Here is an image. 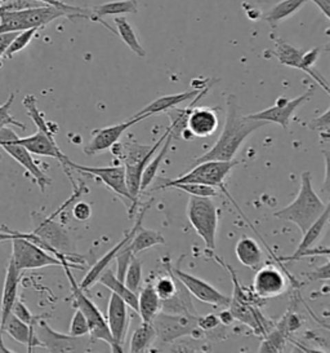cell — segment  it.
I'll use <instances>...</instances> for the list:
<instances>
[{"label":"cell","instance_id":"obj_1","mask_svg":"<svg viewBox=\"0 0 330 353\" xmlns=\"http://www.w3.org/2000/svg\"><path fill=\"white\" fill-rule=\"evenodd\" d=\"M226 104V119L219 139L212 149L196 159V163L206 161H232L244 140L263 125H268L265 121H257L248 115L240 114L235 94L227 96Z\"/></svg>","mask_w":330,"mask_h":353},{"label":"cell","instance_id":"obj_2","mask_svg":"<svg viewBox=\"0 0 330 353\" xmlns=\"http://www.w3.org/2000/svg\"><path fill=\"white\" fill-rule=\"evenodd\" d=\"M328 208L329 203H324L312 188L311 172L305 171L300 175V187L296 199L274 215L281 220L294 223L303 234Z\"/></svg>","mask_w":330,"mask_h":353},{"label":"cell","instance_id":"obj_3","mask_svg":"<svg viewBox=\"0 0 330 353\" xmlns=\"http://www.w3.org/2000/svg\"><path fill=\"white\" fill-rule=\"evenodd\" d=\"M63 270H65V273H66L69 282H70V286H72L75 307L85 316L88 325H89V339H91V343H94L96 341H102V342L110 345L113 352H123V348L119 347L113 341V335H111V332H110L109 325H107V321L104 320L101 311L84 294V290L80 289L79 283L74 279L72 268L65 265Z\"/></svg>","mask_w":330,"mask_h":353},{"label":"cell","instance_id":"obj_4","mask_svg":"<svg viewBox=\"0 0 330 353\" xmlns=\"http://www.w3.org/2000/svg\"><path fill=\"white\" fill-rule=\"evenodd\" d=\"M156 342L160 345L172 344L177 339L192 336L201 338L204 332L197 327V314L159 312L153 319Z\"/></svg>","mask_w":330,"mask_h":353},{"label":"cell","instance_id":"obj_5","mask_svg":"<svg viewBox=\"0 0 330 353\" xmlns=\"http://www.w3.org/2000/svg\"><path fill=\"white\" fill-rule=\"evenodd\" d=\"M187 218L204 241L206 249L213 252L216 250L218 210L212 198L191 196L187 203Z\"/></svg>","mask_w":330,"mask_h":353},{"label":"cell","instance_id":"obj_6","mask_svg":"<svg viewBox=\"0 0 330 353\" xmlns=\"http://www.w3.org/2000/svg\"><path fill=\"white\" fill-rule=\"evenodd\" d=\"M236 165L235 161H206L196 163V166L181 176L175 177L172 180H166L164 184L156 188L165 189L170 188L175 184H186V183H196V184H204L209 187H214L218 189H223V183L231 172V170Z\"/></svg>","mask_w":330,"mask_h":353},{"label":"cell","instance_id":"obj_7","mask_svg":"<svg viewBox=\"0 0 330 353\" xmlns=\"http://www.w3.org/2000/svg\"><path fill=\"white\" fill-rule=\"evenodd\" d=\"M29 239V233H22L12 239V260L17 270H29L45 267H63L61 260L57 259L48 251L41 249Z\"/></svg>","mask_w":330,"mask_h":353},{"label":"cell","instance_id":"obj_8","mask_svg":"<svg viewBox=\"0 0 330 353\" xmlns=\"http://www.w3.org/2000/svg\"><path fill=\"white\" fill-rule=\"evenodd\" d=\"M17 134L10 130L8 125L0 128V146L30 174L34 181L41 188V192H45V188L52 184L51 177L38 166L30 152L17 143Z\"/></svg>","mask_w":330,"mask_h":353},{"label":"cell","instance_id":"obj_9","mask_svg":"<svg viewBox=\"0 0 330 353\" xmlns=\"http://www.w3.org/2000/svg\"><path fill=\"white\" fill-rule=\"evenodd\" d=\"M35 332L41 344V348L50 352H84L88 351L91 339L89 336H72L53 330L44 319L34 325Z\"/></svg>","mask_w":330,"mask_h":353},{"label":"cell","instance_id":"obj_10","mask_svg":"<svg viewBox=\"0 0 330 353\" xmlns=\"http://www.w3.org/2000/svg\"><path fill=\"white\" fill-rule=\"evenodd\" d=\"M69 168L75 170L78 172L82 174H88L93 176L100 179L106 184V187L111 189L113 193H116L119 197L123 198L125 201H129L132 203V208L129 211V215L132 216V208H133V199L131 197V194L128 193V189L125 185V168L124 166H113V167H87L78 165L75 162H72L69 158L67 163H66V174L69 172Z\"/></svg>","mask_w":330,"mask_h":353},{"label":"cell","instance_id":"obj_11","mask_svg":"<svg viewBox=\"0 0 330 353\" xmlns=\"http://www.w3.org/2000/svg\"><path fill=\"white\" fill-rule=\"evenodd\" d=\"M314 94H315V87L312 85L305 94H300L296 99L289 100L287 97H280L276 100V104L274 105L272 108H267L262 112L253 113L248 117L257 119V121H265L267 123H276V125H281L283 128H288L290 119L297 112V109L305 103H307Z\"/></svg>","mask_w":330,"mask_h":353},{"label":"cell","instance_id":"obj_12","mask_svg":"<svg viewBox=\"0 0 330 353\" xmlns=\"http://www.w3.org/2000/svg\"><path fill=\"white\" fill-rule=\"evenodd\" d=\"M172 270L177 276V279L185 285L186 289L197 301L210 304L213 307H223V308L228 307L231 296H227L225 294H222L221 291L217 290L216 288H213L206 281L179 270L178 265L177 267L172 265Z\"/></svg>","mask_w":330,"mask_h":353},{"label":"cell","instance_id":"obj_13","mask_svg":"<svg viewBox=\"0 0 330 353\" xmlns=\"http://www.w3.org/2000/svg\"><path fill=\"white\" fill-rule=\"evenodd\" d=\"M288 289L287 277L275 267L265 265L257 270L252 290L262 301L278 298Z\"/></svg>","mask_w":330,"mask_h":353},{"label":"cell","instance_id":"obj_14","mask_svg":"<svg viewBox=\"0 0 330 353\" xmlns=\"http://www.w3.org/2000/svg\"><path fill=\"white\" fill-rule=\"evenodd\" d=\"M17 143L25 146L31 154L41 157H52L66 168L69 157L65 156L54 140V132L38 130L34 135L28 137H17Z\"/></svg>","mask_w":330,"mask_h":353},{"label":"cell","instance_id":"obj_15","mask_svg":"<svg viewBox=\"0 0 330 353\" xmlns=\"http://www.w3.org/2000/svg\"><path fill=\"white\" fill-rule=\"evenodd\" d=\"M141 118H129L123 123L104 127V128H98L92 132V139L91 141L84 146L82 152L87 156H96L98 153H102L104 150L110 149L113 144L119 141L124 132L131 128L132 125L141 122Z\"/></svg>","mask_w":330,"mask_h":353},{"label":"cell","instance_id":"obj_16","mask_svg":"<svg viewBox=\"0 0 330 353\" xmlns=\"http://www.w3.org/2000/svg\"><path fill=\"white\" fill-rule=\"evenodd\" d=\"M219 125L216 109L206 106H194L187 121V130L184 132V140H192L195 137H208L217 131Z\"/></svg>","mask_w":330,"mask_h":353},{"label":"cell","instance_id":"obj_17","mask_svg":"<svg viewBox=\"0 0 330 353\" xmlns=\"http://www.w3.org/2000/svg\"><path fill=\"white\" fill-rule=\"evenodd\" d=\"M147 208H148V205L144 206V208L141 210V212L137 215L133 228L131 229V230H128V232L125 233L123 239H122L116 246H113V249L110 250L104 256H102L101 259L98 260L91 270H88V273H87L85 277L82 279V283H79L80 289H82V290H88L91 286H93V285L97 282V280H98L100 274H101L103 270L109 267V264L115 259V255L118 254V251L122 249L123 246H125L126 243L131 242V239H133L134 233L137 232V229L142 225V219H144V212L147 211Z\"/></svg>","mask_w":330,"mask_h":353},{"label":"cell","instance_id":"obj_18","mask_svg":"<svg viewBox=\"0 0 330 353\" xmlns=\"http://www.w3.org/2000/svg\"><path fill=\"white\" fill-rule=\"evenodd\" d=\"M107 325L115 343L123 348L128 326V305L113 292L107 305Z\"/></svg>","mask_w":330,"mask_h":353},{"label":"cell","instance_id":"obj_19","mask_svg":"<svg viewBox=\"0 0 330 353\" xmlns=\"http://www.w3.org/2000/svg\"><path fill=\"white\" fill-rule=\"evenodd\" d=\"M166 136H168V130L154 145H142L138 143H116L110 149L113 156L123 162L124 166H132V165L140 163L148 154H154L155 152L162 146Z\"/></svg>","mask_w":330,"mask_h":353},{"label":"cell","instance_id":"obj_20","mask_svg":"<svg viewBox=\"0 0 330 353\" xmlns=\"http://www.w3.org/2000/svg\"><path fill=\"white\" fill-rule=\"evenodd\" d=\"M21 270H17L12 258L8 263L4 288L1 294V303H0V326L6 322L10 316L13 304L19 299V286H20Z\"/></svg>","mask_w":330,"mask_h":353},{"label":"cell","instance_id":"obj_21","mask_svg":"<svg viewBox=\"0 0 330 353\" xmlns=\"http://www.w3.org/2000/svg\"><path fill=\"white\" fill-rule=\"evenodd\" d=\"M206 88H196V90H190V91H186V92H182V94L162 96V97L154 100L153 103H150L142 110H140L138 113H135L132 118H141L144 121V119L151 117V115L165 113L166 110L175 108L177 105L182 104V103H186V101H190V100H194L196 96L201 94V91L206 90Z\"/></svg>","mask_w":330,"mask_h":353},{"label":"cell","instance_id":"obj_22","mask_svg":"<svg viewBox=\"0 0 330 353\" xmlns=\"http://www.w3.org/2000/svg\"><path fill=\"white\" fill-rule=\"evenodd\" d=\"M0 332H7L10 338H13L16 342L26 345L29 351H31L32 348L41 347L34 326L21 321L12 313L7 317L6 322L0 326Z\"/></svg>","mask_w":330,"mask_h":353},{"label":"cell","instance_id":"obj_23","mask_svg":"<svg viewBox=\"0 0 330 353\" xmlns=\"http://www.w3.org/2000/svg\"><path fill=\"white\" fill-rule=\"evenodd\" d=\"M137 12H138V4L135 0H115V1H107L103 4L94 6L92 10H89V17H91L89 20L102 22L104 26L109 28V25L102 21L103 17H107V16L116 17V16H123L126 13H137Z\"/></svg>","mask_w":330,"mask_h":353},{"label":"cell","instance_id":"obj_24","mask_svg":"<svg viewBox=\"0 0 330 353\" xmlns=\"http://www.w3.org/2000/svg\"><path fill=\"white\" fill-rule=\"evenodd\" d=\"M209 90V87H206V90L201 91V94L196 96L194 101L188 105L187 108H172L169 110L165 112V114L168 115L169 121H170V125L166 128L169 131V135L172 136V140H178L182 139V135L187 130V121H188V115L191 113V109L195 106L196 103L203 97V94H206Z\"/></svg>","mask_w":330,"mask_h":353},{"label":"cell","instance_id":"obj_25","mask_svg":"<svg viewBox=\"0 0 330 353\" xmlns=\"http://www.w3.org/2000/svg\"><path fill=\"white\" fill-rule=\"evenodd\" d=\"M235 252L239 261L250 270H257L258 267L262 264L263 252L257 242L250 237L243 236L239 239L235 246Z\"/></svg>","mask_w":330,"mask_h":353},{"label":"cell","instance_id":"obj_26","mask_svg":"<svg viewBox=\"0 0 330 353\" xmlns=\"http://www.w3.org/2000/svg\"><path fill=\"white\" fill-rule=\"evenodd\" d=\"M97 282H100L103 286H106L111 292L116 294L118 296H120L125 304L128 307H131L133 311H138V296L137 292L129 290L123 281L118 280L116 276L113 274V270H104L102 273L100 274Z\"/></svg>","mask_w":330,"mask_h":353},{"label":"cell","instance_id":"obj_27","mask_svg":"<svg viewBox=\"0 0 330 353\" xmlns=\"http://www.w3.org/2000/svg\"><path fill=\"white\" fill-rule=\"evenodd\" d=\"M162 301L155 291L153 283H147L138 296V311L142 322H151L155 316L160 312Z\"/></svg>","mask_w":330,"mask_h":353},{"label":"cell","instance_id":"obj_28","mask_svg":"<svg viewBox=\"0 0 330 353\" xmlns=\"http://www.w3.org/2000/svg\"><path fill=\"white\" fill-rule=\"evenodd\" d=\"M272 39L275 41V47H276V50L272 53L278 59V63L289 66V68L299 69L306 73V68L303 65V52L298 48L293 47L292 44L284 42L280 38L272 37Z\"/></svg>","mask_w":330,"mask_h":353},{"label":"cell","instance_id":"obj_29","mask_svg":"<svg viewBox=\"0 0 330 353\" xmlns=\"http://www.w3.org/2000/svg\"><path fill=\"white\" fill-rule=\"evenodd\" d=\"M157 245H165V239L156 230L146 229L141 225L134 233L133 239L128 243V248L133 255L142 252L144 250L154 248Z\"/></svg>","mask_w":330,"mask_h":353},{"label":"cell","instance_id":"obj_30","mask_svg":"<svg viewBox=\"0 0 330 353\" xmlns=\"http://www.w3.org/2000/svg\"><path fill=\"white\" fill-rule=\"evenodd\" d=\"M309 0H283L274 6L270 11L265 13L263 19L275 29L278 23L293 16L296 12L299 11Z\"/></svg>","mask_w":330,"mask_h":353},{"label":"cell","instance_id":"obj_31","mask_svg":"<svg viewBox=\"0 0 330 353\" xmlns=\"http://www.w3.org/2000/svg\"><path fill=\"white\" fill-rule=\"evenodd\" d=\"M115 26H116V32L118 35L120 37V39L123 41L126 47L138 57H144L146 56V50L142 47V44L138 41L137 34L134 32L133 28L131 26V23L124 16H116L113 19Z\"/></svg>","mask_w":330,"mask_h":353},{"label":"cell","instance_id":"obj_32","mask_svg":"<svg viewBox=\"0 0 330 353\" xmlns=\"http://www.w3.org/2000/svg\"><path fill=\"white\" fill-rule=\"evenodd\" d=\"M328 224H329V208H327L320 215L319 218L316 219L309 225V228L303 233V239L300 241L298 249L294 254H298L300 251L311 249L319 241L320 237L324 234V232L328 228Z\"/></svg>","mask_w":330,"mask_h":353},{"label":"cell","instance_id":"obj_33","mask_svg":"<svg viewBox=\"0 0 330 353\" xmlns=\"http://www.w3.org/2000/svg\"><path fill=\"white\" fill-rule=\"evenodd\" d=\"M172 141H173V140H172V136L169 135V131H168L166 139L163 141L162 146L159 148V149H160L159 153H157L154 158H151V159L147 162L146 167H144V174H142V180H141V192H144V190L147 189V187L154 181L155 176H156V174H157V171H159V167L163 163L165 156L168 154V150H169V146L172 144Z\"/></svg>","mask_w":330,"mask_h":353},{"label":"cell","instance_id":"obj_34","mask_svg":"<svg viewBox=\"0 0 330 353\" xmlns=\"http://www.w3.org/2000/svg\"><path fill=\"white\" fill-rule=\"evenodd\" d=\"M156 334L154 326L151 322H142L133 332L129 351L131 352H144L150 348V345L155 342Z\"/></svg>","mask_w":330,"mask_h":353},{"label":"cell","instance_id":"obj_35","mask_svg":"<svg viewBox=\"0 0 330 353\" xmlns=\"http://www.w3.org/2000/svg\"><path fill=\"white\" fill-rule=\"evenodd\" d=\"M288 335L280 329H271L265 335V341L259 347V352H281L284 351Z\"/></svg>","mask_w":330,"mask_h":353},{"label":"cell","instance_id":"obj_36","mask_svg":"<svg viewBox=\"0 0 330 353\" xmlns=\"http://www.w3.org/2000/svg\"><path fill=\"white\" fill-rule=\"evenodd\" d=\"M39 29H28L23 32H17L16 37L12 39L8 48L6 50V52L3 54L4 59H12L16 53L21 52L22 50H25L29 44H30L32 38L35 37V34L38 32Z\"/></svg>","mask_w":330,"mask_h":353},{"label":"cell","instance_id":"obj_37","mask_svg":"<svg viewBox=\"0 0 330 353\" xmlns=\"http://www.w3.org/2000/svg\"><path fill=\"white\" fill-rule=\"evenodd\" d=\"M141 282H142V261H140L135 258V255H133L128 265V270L125 272L124 283L129 290L137 292L140 290Z\"/></svg>","mask_w":330,"mask_h":353},{"label":"cell","instance_id":"obj_38","mask_svg":"<svg viewBox=\"0 0 330 353\" xmlns=\"http://www.w3.org/2000/svg\"><path fill=\"white\" fill-rule=\"evenodd\" d=\"M173 189H179L182 192H186L190 196H196V197H217L218 196V189L214 187H209L204 184H196V183H186V184H175L172 185Z\"/></svg>","mask_w":330,"mask_h":353},{"label":"cell","instance_id":"obj_39","mask_svg":"<svg viewBox=\"0 0 330 353\" xmlns=\"http://www.w3.org/2000/svg\"><path fill=\"white\" fill-rule=\"evenodd\" d=\"M13 101H14V94H10L7 101L0 105V128L7 125H16L21 130H26V125L10 115V106L13 104Z\"/></svg>","mask_w":330,"mask_h":353},{"label":"cell","instance_id":"obj_40","mask_svg":"<svg viewBox=\"0 0 330 353\" xmlns=\"http://www.w3.org/2000/svg\"><path fill=\"white\" fill-rule=\"evenodd\" d=\"M132 256H133V254H132L131 249L128 248V243L119 250L118 254L115 255V260H116V273H115V276H116L118 280L124 282L125 272L128 270V265L131 263Z\"/></svg>","mask_w":330,"mask_h":353},{"label":"cell","instance_id":"obj_41","mask_svg":"<svg viewBox=\"0 0 330 353\" xmlns=\"http://www.w3.org/2000/svg\"><path fill=\"white\" fill-rule=\"evenodd\" d=\"M69 334L72 336H89V325L82 312L76 308L72 317Z\"/></svg>","mask_w":330,"mask_h":353},{"label":"cell","instance_id":"obj_42","mask_svg":"<svg viewBox=\"0 0 330 353\" xmlns=\"http://www.w3.org/2000/svg\"><path fill=\"white\" fill-rule=\"evenodd\" d=\"M10 313L14 314L21 321H23L25 323H28V325H31V326H34L41 319H44V316H34L31 313L30 310L20 299H17L16 303L13 304V308H12Z\"/></svg>","mask_w":330,"mask_h":353},{"label":"cell","instance_id":"obj_43","mask_svg":"<svg viewBox=\"0 0 330 353\" xmlns=\"http://www.w3.org/2000/svg\"><path fill=\"white\" fill-rule=\"evenodd\" d=\"M35 1H39V3H43V4H47V6L58 7V8L66 10V11L74 12V13L79 14L80 19H88V20L91 19V17H89V10L80 8V7H74V6H70V4L63 3L61 0H35Z\"/></svg>","mask_w":330,"mask_h":353},{"label":"cell","instance_id":"obj_44","mask_svg":"<svg viewBox=\"0 0 330 353\" xmlns=\"http://www.w3.org/2000/svg\"><path fill=\"white\" fill-rule=\"evenodd\" d=\"M221 326L218 316L214 313H209L206 316H197V327L203 332H209L216 330Z\"/></svg>","mask_w":330,"mask_h":353},{"label":"cell","instance_id":"obj_45","mask_svg":"<svg viewBox=\"0 0 330 353\" xmlns=\"http://www.w3.org/2000/svg\"><path fill=\"white\" fill-rule=\"evenodd\" d=\"M329 114L330 110L328 109L324 114L321 115V117H318V118H315V119L309 123V127H311L312 130H318V131H320V135L324 136L327 140L329 139Z\"/></svg>","mask_w":330,"mask_h":353},{"label":"cell","instance_id":"obj_46","mask_svg":"<svg viewBox=\"0 0 330 353\" xmlns=\"http://www.w3.org/2000/svg\"><path fill=\"white\" fill-rule=\"evenodd\" d=\"M318 255H325L329 256V249L328 248H316V249H307L305 251H300L298 254H293L292 256L281 258V261H296V260L307 258V256H318Z\"/></svg>","mask_w":330,"mask_h":353},{"label":"cell","instance_id":"obj_47","mask_svg":"<svg viewBox=\"0 0 330 353\" xmlns=\"http://www.w3.org/2000/svg\"><path fill=\"white\" fill-rule=\"evenodd\" d=\"M72 215L78 221H87L92 216V208L87 202H78L72 208Z\"/></svg>","mask_w":330,"mask_h":353},{"label":"cell","instance_id":"obj_48","mask_svg":"<svg viewBox=\"0 0 330 353\" xmlns=\"http://www.w3.org/2000/svg\"><path fill=\"white\" fill-rule=\"evenodd\" d=\"M329 260H327V263L322 267H319V268H316V270H312V272H309V273H305V276L307 277L309 281H328L329 280Z\"/></svg>","mask_w":330,"mask_h":353},{"label":"cell","instance_id":"obj_49","mask_svg":"<svg viewBox=\"0 0 330 353\" xmlns=\"http://www.w3.org/2000/svg\"><path fill=\"white\" fill-rule=\"evenodd\" d=\"M17 32H6V34H0V57H3V54L6 52V50L8 48L12 39L16 37Z\"/></svg>","mask_w":330,"mask_h":353},{"label":"cell","instance_id":"obj_50","mask_svg":"<svg viewBox=\"0 0 330 353\" xmlns=\"http://www.w3.org/2000/svg\"><path fill=\"white\" fill-rule=\"evenodd\" d=\"M218 320L221 322V325H223V326H231L234 321H235V317H234V314L231 313V311L226 308V310H223L222 312H219L218 314Z\"/></svg>","mask_w":330,"mask_h":353},{"label":"cell","instance_id":"obj_51","mask_svg":"<svg viewBox=\"0 0 330 353\" xmlns=\"http://www.w3.org/2000/svg\"><path fill=\"white\" fill-rule=\"evenodd\" d=\"M312 3H315L320 8V11L324 13V16L327 19H329L330 14V0H311Z\"/></svg>","mask_w":330,"mask_h":353},{"label":"cell","instance_id":"obj_52","mask_svg":"<svg viewBox=\"0 0 330 353\" xmlns=\"http://www.w3.org/2000/svg\"><path fill=\"white\" fill-rule=\"evenodd\" d=\"M22 233L21 232H12V230H0V243L12 241L14 237H19Z\"/></svg>","mask_w":330,"mask_h":353},{"label":"cell","instance_id":"obj_53","mask_svg":"<svg viewBox=\"0 0 330 353\" xmlns=\"http://www.w3.org/2000/svg\"><path fill=\"white\" fill-rule=\"evenodd\" d=\"M0 352H12L10 348L6 347V344L3 343V332H0Z\"/></svg>","mask_w":330,"mask_h":353},{"label":"cell","instance_id":"obj_54","mask_svg":"<svg viewBox=\"0 0 330 353\" xmlns=\"http://www.w3.org/2000/svg\"><path fill=\"white\" fill-rule=\"evenodd\" d=\"M0 1H1V0H0Z\"/></svg>","mask_w":330,"mask_h":353}]
</instances>
